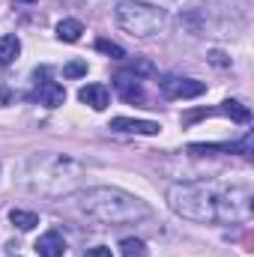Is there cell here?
Segmentation results:
<instances>
[{"mask_svg":"<svg viewBox=\"0 0 254 257\" xmlns=\"http://www.w3.org/2000/svg\"><path fill=\"white\" fill-rule=\"evenodd\" d=\"M251 189L248 186H218V221L236 224L251 215Z\"/></svg>","mask_w":254,"mask_h":257,"instance_id":"5b68a950","label":"cell"},{"mask_svg":"<svg viewBox=\"0 0 254 257\" xmlns=\"http://www.w3.org/2000/svg\"><path fill=\"white\" fill-rule=\"evenodd\" d=\"M156 69H153V63H147V60H129L126 63V69L120 72V75H132L135 81L138 78H147V75H153Z\"/></svg>","mask_w":254,"mask_h":257,"instance_id":"ac0fdd59","label":"cell"},{"mask_svg":"<svg viewBox=\"0 0 254 257\" xmlns=\"http://www.w3.org/2000/svg\"><path fill=\"white\" fill-rule=\"evenodd\" d=\"M96 48H99L102 54H108L111 60H126V51H123L117 42H111V39H99V42H96Z\"/></svg>","mask_w":254,"mask_h":257,"instance_id":"d6986e66","label":"cell"},{"mask_svg":"<svg viewBox=\"0 0 254 257\" xmlns=\"http://www.w3.org/2000/svg\"><path fill=\"white\" fill-rule=\"evenodd\" d=\"M18 54H21V39L15 33L0 36V63H12V60H18Z\"/></svg>","mask_w":254,"mask_h":257,"instance_id":"5bb4252c","label":"cell"},{"mask_svg":"<svg viewBox=\"0 0 254 257\" xmlns=\"http://www.w3.org/2000/svg\"><path fill=\"white\" fill-rule=\"evenodd\" d=\"M114 18H117V24L126 30L129 36H138V39L159 36L168 27V12L162 6H153V3H144V0H123V3H117Z\"/></svg>","mask_w":254,"mask_h":257,"instance_id":"277c9868","label":"cell"},{"mask_svg":"<svg viewBox=\"0 0 254 257\" xmlns=\"http://www.w3.org/2000/svg\"><path fill=\"white\" fill-rule=\"evenodd\" d=\"M81 257H114V254H111V248H105V245H93V248H87Z\"/></svg>","mask_w":254,"mask_h":257,"instance_id":"44dd1931","label":"cell"},{"mask_svg":"<svg viewBox=\"0 0 254 257\" xmlns=\"http://www.w3.org/2000/svg\"><path fill=\"white\" fill-rule=\"evenodd\" d=\"M63 75L66 78H81V75H87V60H72V63H66Z\"/></svg>","mask_w":254,"mask_h":257,"instance_id":"ffe728a7","label":"cell"},{"mask_svg":"<svg viewBox=\"0 0 254 257\" xmlns=\"http://www.w3.org/2000/svg\"><path fill=\"white\" fill-rule=\"evenodd\" d=\"M111 132H126V135H159L162 126L153 120H132V117H114L111 120Z\"/></svg>","mask_w":254,"mask_h":257,"instance_id":"52a82bcc","label":"cell"},{"mask_svg":"<svg viewBox=\"0 0 254 257\" xmlns=\"http://www.w3.org/2000/svg\"><path fill=\"white\" fill-rule=\"evenodd\" d=\"M215 114H224V117H230L233 123H248V120H251V111H248L242 102H236V99L221 102V108H218Z\"/></svg>","mask_w":254,"mask_h":257,"instance_id":"4fadbf2b","label":"cell"},{"mask_svg":"<svg viewBox=\"0 0 254 257\" xmlns=\"http://www.w3.org/2000/svg\"><path fill=\"white\" fill-rule=\"evenodd\" d=\"M162 93L168 99H197L206 93V84L203 81H194V78H180V75H168L162 81Z\"/></svg>","mask_w":254,"mask_h":257,"instance_id":"8992f818","label":"cell"},{"mask_svg":"<svg viewBox=\"0 0 254 257\" xmlns=\"http://www.w3.org/2000/svg\"><path fill=\"white\" fill-rule=\"evenodd\" d=\"M78 99L84 105H90L93 111H105L111 105V93H108L105 84H87V87H81L78 90Z\"/></svg>","mask_w":254,"mask_h":257,"instance_id":"9c48e42d","label":"cell"},{"mask_svg":"<svg viewBox=\"0 0 254 257\" xmlns=\"http://www.w3.org/2000/svg\"><path fill=\"white\" fill-rule=\"evenodd\" d=\"M9 221H12L18 230H33V227L39 224V215L30 212V209H12V212H9Z\"/></svg>","mask_w":254,"mask_h":257,"instance_id":"2e32d148","label":"cell"},{"mask_svg":"<svg viewBox=\"0 0 254 257\" xmlns=\"http://www.w3.org/2000/svg\"><path fill=\"white\" fill-rule=\"evenodd\" d=\"M84 165L63 153H33L15 165V183L42 197H63L84 186Z\"/></svg>","mask_w":254,"mask_h":257,"instance_id":"6da1fadb","label":"cell"},{"mask_svg":"<svg viewBox=\"0 0 254 257\" xmlns=\"http://www.w3.org/2000/svg\"><path fill=\"white\" fill-rule=\"evenodd\" d=\"M36 96H39V102L48 105V108H60L66 102V90H63V84H57V81H42L39 90H36Z\"/></svg>","mask_w":254,"mask_h":257,"instance_id":"8fae6325","label":"cell"},{"mask_svg":"<svg viewBox=\"0 0 254 257\" xmlns=\"http://www.w3.org/2000/svg\"><path fill=\"white\" fill-rule=\"evenodd\" d=\"M209 63H215V66H230V60H227L221 51H212V54H209Z\"/></svg>","mask_w":254,"mask_h":257,"instance_id":"7402d4cb","label":"cell"},{"mask_svg":"<svg viewBox=\"0 0 254 257\" xmlns=\"http://www.w3.org/2000/svg\"><path fill=\"white\" fill-rule=\"evenodd\" d=\"M254 144L251 135H245L239 144H191L189 153L191 156H206V153H248Z\"/></svg>","mask_w":254,"mask_h":257,"instance_id":"ba28073f","label":"cell"},{"mask_svg":"<svg viewBox=\"0 0 254 257\" xmlns=\"http://www.w3.org/2000/svg\"><path fill=\"white\" fill-rule=\"evenodd\" d=\"M81 33H84V24H81L78 18H63V21L57 24V39H60V42H78Z\"/></svg>","mask_w":254,"mask_h":257,"instance_id":"9a60e30c","label":"cell"},{"mask_svg":"<svg viewBox=\"0 0 254 257\" xmlns=\"http://www.w3.org/2000/svg\"><path fill=\"white\" fill-rule=\"evenodd\" d=\"M114 87H117L120 99H126V102H144V90H141V84L132 81L129 75H117V78H114Z\"/></svg>","mask_w":254,"mask_h":257,"instance_id":"7c38bea8","label":"cell"},{"mask_svg":"<svg viewBox=\"0 0 254 257\" xmlns=\"http://www.w3.org/2000/svg\"><path fill=\"white\" fill-rule=\"evenodd\" d=\"M120 254L123 257H147V245L141 242V239H135V236H126L123 242H120Z\"/></svg>","mask_w":254,"mask_h":257,"instance_id":"e0dca14e","label":"cell"},{"mask_svg":"<svg viewBox=\"0 0 254 257\" xmlns=\"http://www.w3.org/2000/svg\"><path fill=\"white\" fill-rule=\"evenodd\" d=\"M15 3H36V0H15Z\"/></svg>","mask_w":254,"mask_h":257,"instance_id":"603a6c76","label":"cell"},{"mask_svg":"<svg viewBox=\"0 0 254 257\" xmlns=\"http://www.w3.org/2000/svg\"><path fill=\"white\" fill-rule=\"evenodd\" d=\"M78 209L99 221V224H132V221H141L150 215V206L135 197V194L123 192V189H108V186H99V189H87V192L78 194Z\"/></svg>","mask_w":254,"mask_h":257,"instance_id":"7a4b0ae2","label":"cell"},{"mask_svg":"<svg viewBox=\"0 0 254 257\" xmlns=\"http://www.w3.org/2000/svg\"><path fill=\"white\" fill-rule=\"evenodd\" d=\"M36 251L39 257H63L66 254V239L60 236V230H48L36 239Z\"/></svg>","mask_w":254,"mask_h":257,"instance_id":"30bf717a","label":"cell"},{"mask_svg":"<svg viewBox=\"0 0 254 257\" xmlns=\"http://www.w3.org/2000/svg\"><path fill=\"white\" fill-rule=\"evenodd\" d=\"M168 203L180 218H189L197 224L218 221V186L212 183H177L168 189Z\"/></svg>","mask_w":254,"mask_h":257,"instance_id":"3957f363","label":"cell"}]
</instances>
